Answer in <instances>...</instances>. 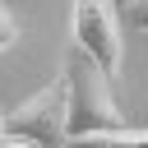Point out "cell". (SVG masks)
<instances>
[{"label":"cell","mask_w":148,"mask_h":148,"mask_svg":"<svg viewBox=\"0 0 148 148\" xmlns=\"http://www.w3.org/2000/svg\"><path fill=\"white\" fill-rule=\"evenodd\" d=\"M0 5H5V0H0Z\"/></svg>","instance_id":"10"},{"label":"cell","mask_w":148,"mask_h":148,"mask_svg":"<svg viewBox=\"0 0 148 148\" xmlns=\"http://www.w3.org/2000/svg\"><path fill=\"white\" fill-rule=\"evenodd\" d=\"M125 23L148 32V0H125Z\"/></svg>","instance_id":"6"},{"label":"cell","mask_w":148,"mask_h":148,"mask_svg":"<svg viewBox=\"0 0 148 148\" xmlns=\"http://www.w3.org/2000/svg\"><path fill=\"white\" fill-rule=\"evenodd\" d=\"M69 42L97 60V69L116 83L120 65H125V37H120V9L116 0H74L69 14Z\"/></svg>","instance_id":"3"},{"label":"cell","mask_w":148,"mask_h":148,"mask_svg":"<svg viewBox=\"0 0 148 148\" xmlns=\"http://www.w3.org/2000/svg\"><path fill=\"white\" fill-rule=\"evenodd\" d=\"M69 148H148V130H116V134H92V139H79Z\"/></svg>","instance_id":"4"},{"label":"cell","mask_w":148,"mask_h":148,"mask_svg":"<svg viewBox=\"0 0 148 148\" xmlns=\"http://www.w3.org/2000/svg\"><path fill=\"white\" fill-rule=\"evenodd\" d=\"M60 74L69 79V143L92 139V134L130 130V125H125V111H120L116 97H111V79L97 69V60H88L79 46H69Z\"/></svg>","instance_id":"1"},{"label":"cell","mask_w":148,"mask_h":148,"mask_svg":"<svg viewBox=\"0 0 148 148\" xmlns=\"http://www.w3.org/2000/svg\"><path fill=\"white\" fill-rule=\"evenodd\" d=\"M0 148H32V143H23V139H9V134H5V139H0Z\"/></svg>","instance_id":"7"},{"label":"cell","mask_w":148,"mask_h":148,"mask_svg":"<svg viewBox=\"0 0 148 148\" xmlns=\"http://www.w3.org/2000/svg\"><path fill=\"white\" fill-rule=\"evenodd\" d=\"M5 125H9V111H0V139H5Z\"/></svg>","instance_id":"8"},{"label":"cell","mask_w":148,"mask_h":148,"mask_svg":"<svg viewBox=\"0 0 148 148\" xmlns=\"http://www.w3.org/2000/svg\"><path fill=\"white\" fill-rule=\"evenodd\" d=\"M116 5H125V0H116Z\"/></svg>","instance_id":"9"},{"label":"cell","mask_w":148,"mask_h":148,"mask_svg":"<svg viewBox=\"0 0 148 148\" xmlns=\"http://www.w3.org/2000/svg\"><path fill=\"white\" fill-rule=\"evenodd\" d=\"M14 42H18V23H14V14H9V9L0 5V56H5V51H9Z\"/></svg>","instance_id":"5"},{"label":"cell","mask_w":148,"mask_h":148,"mask_svg":"<svg viewBox=\"0 0 148 148\" xmlns=\"http://www.w3.org/2000/svg\"><path fill=\"white\" fill-rule=\"evenodd\" d=\"M5 134L23 139L32 148H69V79L56 74L46 88H37L28 102H18L9 111Z\"/></svg>","instance_id":"2"}]
</instances>
